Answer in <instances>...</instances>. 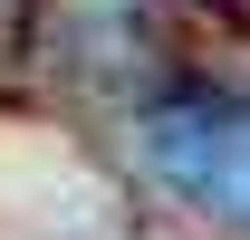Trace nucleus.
Segmentation results:
<instances>
[{
  "label": "nucleus",
  "mask_w": 250,
  "mask_h": 240,
  "mask_svg": "<svg viewBox=\"0 0 250 240\" xmlns=\"http://www.w3.org/2000/svg\"><path fill=\"white\" fill-rule=\"evenodd\" d=\"M135 154L221 231H250V96H164L135 116Z\"/></svg>",
  "instance_id": "f257e3e1"
}]
</instances>
